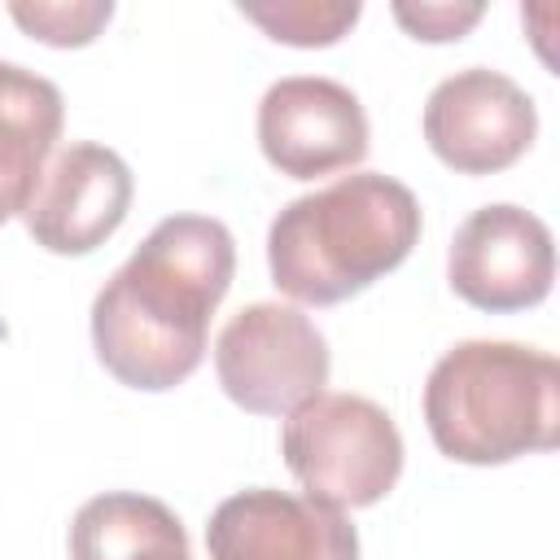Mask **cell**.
Listing matches in <instances>:
<instances>
[{
  "mask_svg": "<svg viewBox=\"0 0 560 560\" xmlns=\"http://www.w3.org/2000/svg\"><path fill=\"white\" fill-rule=\"evenodd\" d=\"M280 455L306 499L324 508H372L402 472V433L363 394H315L289 411Z\"/></svg>",
  "mask_w": 560,
  "mask_h": 560,
  "instance_id": "obj_4",
  "label": "cell"
},
{
  "mask_svg": "<svg viewBox=\"0 0 560 560\" xmlns=\"http://www.w3.org/2000/svg\"><path fill=\"white\" fill-rule=\"evenodd\" d=\"M61 88L18 61H0V223L26 214L44 162L61 136Z\"/></svg>",
  "mask_w": 560,
  "mask_h": 560,
  "instance_id": "obj_11",
  "label": "cell"
},
{
  "mask_svg": "<svg viewBox=\"0 0 560 560\" xmlns=\"http://www.w3.org/2000/svg\"><path fill=\"white\" fill-rule=\"evenodd\" d=\"M131 166L92 140H79L57 153V162L44 171L31 206H26V232L48 254H92L105 245L127 210H131Z\"/></svg>",
  "mask_w": 560,
  "mask_h": 560,
  "instance_id": "obj_9",
  "label": "cell"
},
{
  "mask_svg": "<svg viewBox=\"0 0 560 560\" xmlns=\"http://www.w3.org/2000/svg\"><path fill=\"white\" fill-rule=\"evenodd\" d=\"M9 18L39 44L83 48L105 31V22L114 18V4L109 0H13Z\"/></svg>",
  "mask_w": 560,
  "mask_h": 560,
  "instance_id": "obj_14",
  "label": "cell"
},
{
  "mask_svg": "<svg viewBox=\"0 0 560 560\" xmlns=\"http://www.w3.org/2000/svg\"><path fill=\"white\" fill-rule=\"evenodd\" d=\"M451 289L490 315L538 306L556 280V245L538 214L494 201L472 210L446 254Z\"/></svg>",
  "mask_w": 560,
  "mask_h": 560,
  "instance_id": "obj_7",
  "label": "cell"
},
{
  "mask_svg": "<svg viewBox=\"0 0 560 560\" xmlns=\"http://www.w3.org/2000/svg\"><path fill=\"white\" fill-rule=\"evenodd\" d=\"M328 341L311 315L284 302L241 306L219 341L214 372L223 394L254 416H289L328 385Z\"/></svg>",
  "mask_w": 560,
  "mask_h": 560,
  "instance_id": "obj_5",
  "label": "cell"
},
{
  "mask_svg": "<svg viewBox=\"0 0 560 560\" xmlns=\"http://www.w3.org/2000/svg\"><path fill=\"white\" fill-rule=\"evenodd\" d=\"M538 136L534 96L486 66L455 70L424 101V140L459 175L508 171Z\"/></svg>",
  "mask_w": 560,
  "mask_h": 560,
  "instance_id": "obj_6",
  "label": "cell"
},
{
  "mask_svg": "<svg viewBox=\"0 0 560 560\" xmlns=\"http://www.w3.org/2000/svg\"><path fill=\"white\" fill-rule=\"evenodd\" d=\"M206 551L210 560H359V534L337 508L254 486L210 512Z\"/></svg>",
  "mask_w": 560,
  "mask_h": 560,
  "instance_id": "obj_10",
  "label": "cell"
},
{
  "mask_svg": "<svg viewBox=\"0 0 560 560\" xmlns=\"http://www.w3.org/2000/svg\"><path fill=\"white\" fill-rule=\"evenodd\" d=\"M389 13H394V22H398L411 39L451 44V39H464V35L481 22L486 4H477V0H455V4H451V0H420V4L394 0Z\"/></svg>",
  "mask_w": 560,
  "mask_h": 560,
  "instance_id": "obj_15",
  "label": "cell"
},
{
  "mask_svg": "<svg viewBox=\"0 0 560 560\" xmlns=\"http://www.w3.org/2000/svg\"><path fill=\"white\" fill-rule=\"evenodd\" d=\"M236 271V241L210 214L162 219L92 302V346L131 389H175L206 359L210 315Z\"/></svg>",
  "mask_w": 560,
  "mask_h": 560,
  "instance_id": "obj_1",
  "label": "cell"
},
{
  "mask_svg": "<svg viewBox=\"0 0 560 560\" xmlns=\"http://www.w3.org/2000/svg\"><path fill=\"white\" fill-rule=\"evenodd\" d=\"M420 241V201L381 171L341 175L293 197L267 232V262L280 293L302 306H337L394 271Z\"/></svg>",
  "mask_w": 560,
  "mask_h": 560,
  "instance_id": "obj_2",
  "label": "cell"
},
{
  "mask_svg": "<svg viewBox=\"0 0 560 560\" xmlns=\"http://www.w3.org/2000/svg\"><path fill=\"white\" fill-rule=\"evenodd\" d=\"M236 9L241 18L262 26L276 44H293V48H328L363 13L359 0H241Z\"/></svg>",
  "mask_w": 560,
  "mask_h": 560,
  "instance_id": "obj_13",
  "label": "cell"
},
{
  "mask_svg": "<svg viewBox=\"0 0 560 560\" xmlns=\"http://www.w3.org/2000/svg\"><path fill=\"white\" fill-rule=\"evenodd\" d=\"M258 149L289 179L332 175L368 158V114L346 83L293 74L258 101Z\"/></svg>",
  "mask_w": 560,
  "mask_h": 560,
  "instance_id": "obj_8",
  "label": "cell"
},
{
  "mask_svg": "<svg viewBox=\"0 0 560 560\" xmlns=\"http://www.w3.org/2000/svg\"><path fill=\"white\" fill-rule=\"evenodd\" d=\"M433 446L459 464H508L560 438V363L516 341H459L424 381Z\"/></svg>",
  "mask_w": 560,
  "mask_h": 560,
  "instance_id": "obj_3",
  "label": "cell"
},
{
  "mask_svg": "<svg viewBox=\"0 0 560 560\" xmlns=\"http://www.w3.org/2000/svg\"><path fill=\"white\" fill-rule=\"evenodd\" d=\"M70 560H192L179 516L149 494L109 490L70 521Z\"/></svg>",
  "mask_w": 560,
  "mask_h": 560,
  "instance_id": "obj_12",
  "label": "cell"
}]
</instances>
